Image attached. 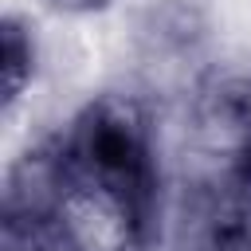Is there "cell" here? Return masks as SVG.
I'll list each match as a JSON object with an SVG mask.
<instances>
[{
	"label": "cell",
	"mask_w": 251,
	"mask_h": 251,
	"mask_svg": "<svg viewBox=\"0 0 251 251\" xmlns=\"http://www.w3.org/2000/svg\"><path fill=\"white\" fill-rule=\"evenodd\" d=\"M47 4L67 12V16H90V12H102L110 0H47Z\"/></svg>",
	"instance_id": "4"
},
{
	"label": "cell",
	"mask_w": 251,
	"mask_h": 251,
	"mask_svg": "<svg viewBox=\"0 0 251 251\" xmlns=\"http://www.w3.org/2000/svg\"><path fill=\"white\" fill-rule=\"evenodd\" d=\"M0 75H4V110H12L35 75V39L16 16H4L0 24Z\"/></svg>",
	"instance_id": "3"
},
{
	"label": "cell",
	"mask_w": 251,
	"mask_h": 251,
	"mask_svg": "<svg viewBox=\"0 0 251 251\" xmlns=\"http://www.w3.org/2000/svg\"><path fill=\"white\" fill-rule=\"evenodd\" d=\"M59 220L71 247L82 243L86 224L114 247H145L161 208L153 122L133 94L90 98L43 145Z\"/></svg>",
	"instance_id": "1"
},
{
	"label": "cell",
	"mask_w": 251,
	"mask_h": 251,
	"mask_svg": "<svg viewBox=\"0 0 251 251\" xmlns=\"http://www.w3.org/2000/svg\"><path fill=\"white\" fill-rule=\"evenodd\" d=\"M196 122L212 145L208 239L216 251L251 247V67L212 71L196 90Z\"/></svg>",
	"instance_id": "2"
}]
</instances>
